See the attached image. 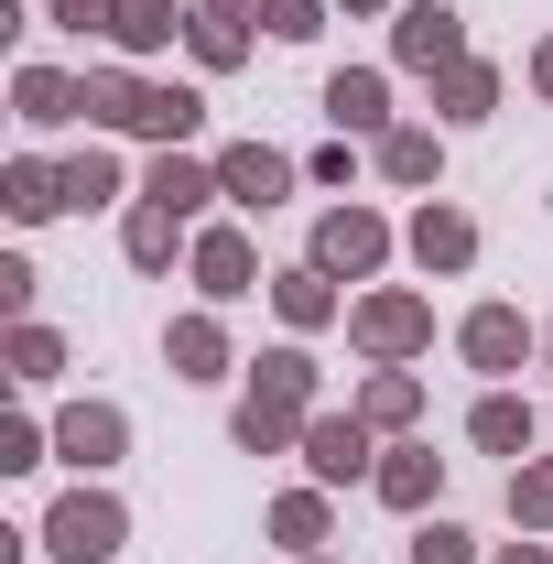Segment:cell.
Returning <instances> with one entry per match:
<instances>
[{
	"instance_id": "31",
	"label": "cell",
	"mask_w": 553,
	"mask_h": 564,
	"mask_svg": "<svg viewBox=\"0 0 553 564\" xmlns=\"http://www.w3.org/2000/svg\"><path fill=\"white\" fill-rule=\"evenodd\" d=\"M304 423H315V413H304ZM304 423L239 391V413H228V445H239V456H293V445H304Z\"/></svg>"
},
{
	"instance_id": "8",
	"label": "cell",
	"mask_w": 553,
	"mask_h": 564,
	"mask_svg": "<svg viewBox=\"0 0 553 564\" xmlns=\"http://www.w3.org/2000/svg\"><path fill=\"white\" fill-rule=\"evenodd\" d=\"M402 250H413L423 282H467L478 272V217L456 207V196H423V207L402 217Z\"/></svg>"
},
{
	"instance_id": "2",
	"label": "cell",
	"mask_w": 553,
	"mask_h": 564,
	"mask_svg": "<svg viewBox=\"0 0 553 564\" xmlns=\"http://www.w3.org/2000/svg\"><path fill=\"white\" fill-rule=\"evenodd\" d=\"M33 532H44V554H55V564H109V554H131V499L109 489V478H76Z\"/></svg>"
},
{
	"instance_id": "39",
	"label": "cell",
	"mask_w": 553,
	"mask_h": 564,
	"mask_svg": "<svg viewBox=\"0 0 553 564\" xmlns=\"http://www.w3.org/2000/svg\"><path fill=\"white\" fill-rule=\"evenodd\" d=\"M488 564H553V532H521V543H488Z\"/></svg>"
},
{
	"instance_id": "34",
	"label": "cell",
	"mask_w": 553,
	"mask_h": 564,
	"mask_svg": "<svg viewBox=\"0 0 553 564\" xmlns=\"http://www.w3.org/2000/svg\"><path fill=\"white\" fill-rule=\"evenodd\" d=\"M33 467H55V423L0 413V478H33Z\"/></svg>"
},
{
	"instance_id": "41",
	"label": "cell",
	"mask_w": 553,
	"mask_h": 564,
	"mask_svg": "<svg viewBox=\"0 0 553 564\" xmlns=\"http://www.w3.org/2000/svg\"><path fill=\"white\" fill-rule=\"evenodd\" d=\"M337 11H358V22H391V11H402V0H337Z\"/></svg>"
},
{
	"instance_id": "42",
	"label": "cell",
	"mask_w": 553,
	"mask_h": 564,
	"mask_svg": "<svg viewBox=\"0 0 553 564\" xmlns=\"http://www.w3.org/2000/svg\"><path fill=\"white\" fill-rule=\"evenodd\" d=\"M543 380H553V315H543Z\"/></svg>"
},
{
	"instance_id": "16",
	"label": "cell",
	"mask_w": 553,
	"mask_h": 564,
	"mask_svg": "<svg viewBox=\"0 0 553 564\" xmlns=\"http://www.w3.org/2000/svg\"><path fill=\"white\" fill-rule=\"evenodd\" d=\"M369 499H380V510H402V521H423V510L445 499V456H434L423 434H391V445H380V478H369Z\"/></svg>"
},
{
	"instance_id": "37",
	"label": "cell",
	"mask_w": 553,
	"mask_h": 564,
	"mask_svg": "<svg viewBox=\"0 0 553 564\" xmlns=\"http://www.w3.org/2000/svg\"><path fill=\"white\" fill-rule=\"evenodd\" d=\"M44 22H66L76 44H87V33L109 44V22H120V0H44Z\"/></svg>"
},
{
	"instance_id": "13",
	"label": "cell",
	"mask_w": 553,
	"mask_h": 564,
	"mask_svg": "<svg viewBox=\"0 0 553 564\" xmlns=\"http://www.w3.org/2000/svg\"><path fill=\"white\" fill-rule=\"evenodd\" d=\"M207 131V87H185V76H141V109L120 141H152V152H196Z\"/></svg>"
},
{
	"instance_id": "7",
	"label": "cell",
	"mask_w": 553,
	"mask_h": 564,
	"mask_svg": "<svg viewBox=\"0 0 553 564\" xmlns=\"http://www.w3.org/2000/svg\"><path fill=\"white\" fill-rule=\"evenodd\" d=\"M391 66L423 76V87L445 66H467V11H456V0H402V11H391Z\"/></svg>"
},
{
	"instance_id": "15",
	"label": "cell",
	"mask_w": 553,
	"mask_h": 564,
	"mask_svg": "<svg viewBox=\"0 0 553 564\" xmlns=\"http://www.w3.org/2000/svg\"><path fill=\"white\" fill-rule=\"evenodd\" d=\"M369 174L402 185V196H445V131L434 120H391V131L369 141Z\"/></svg>"
},
{
	"instance_id": "3",
	"label": "cell",
	"mask_w": 553,
	"mask_h": 564,
	"mask_svg": "<svg viewBox=\"0 0 553 564\" xmlns=\"http://www.w3.org/2000/svg\"><path fill=\"white\" fill-rule=\"evenodd\" d=\"M391 250H402V228H391L380 207H358V196L326 207V217H315V239H304V261H315V272H337V282H358V293L391 272Z\"/></svg>"
},
{
	"instance_id": "6",
	"label": "cell",
	"mask_w": 553,
	"mask_h": 564,
	"mask_svg": "<svg viewBox=\"0 0 553 564\" xmlns=\"http://www.w3.org/2000/svg\"><path fill=\"white\" fill-rule=\"evenodd\" d=\"M185 282H196V304H239V293H261V239H250V217H207L196 228V250H185Z\"/></svg>"
},
{
	"instance_id": "23",
	"label": "cell",
	"mask_w": 553,
	"mask_h": 564,
	"mask_svg": "<svg viewBox=\"0 0 553 564\" xmlns=\"http://www.w3.org/2000/svg\"><path fill=\"white\" fill-rule=\"evenodd\" d=\"M185 250H196V228H185L174 207H152V196L120 207V261H131V272H174Z\"/></svg>"
},
{
	"instance_id": "35",
	"label": "cell",
	"mask_w": 553,
	"mask_h": 564,
	"mask_svg": "<svg viewBox=\"0 0 553 564\" xmlns=\"http://www.w3.org/2000/svg\"><path fill=\"white\" fill-rule=\"evenodd\" d=\"M326 22H337V0H261V33L272 44H315Z\"/></svg>"
},
{
	"instance_id": "30",
	"label": "cell",
	"mask_w": 553,
	"mask_h": 564,
	"mask_svg": "<svg viewBox=\"0 0 553 564\" xmlns=\"http://www.w3.org/2000/svg\"><path fill=\"white\" fill-rule=\"evenodd\" d=\"M347 402H358V413L380 423V434H413V423H423V402H434V391H423V369H369V380H358Z\"/></svg>"
},
{
	"instance_id": "29",
	"label": "cell",
	"mask_w": 553,
	"mask_h": 564,
	"mask_svg": "<svg viewBox=\"0 0 553 564\" xmlns=\"http://www.w3.org/2000/svg\"><path fill=\"white\" fill-rule=\"evenodd\" d=\"M0 369H11V391H44V380H66V337L44 315H22V326H0Z\"/></svg>"
},
{
	"instance_id": "11",
	"label": "cell",
	"mask_w": 553,
	"mask_h": 564,
	"mask_svg": "<svg viewBox=\"0 0 553 564\" xmlns=\"http://www.w3.org/2000/svg\"><path fill=\"white\" fill-rule=\"evenodd\" d=\"M467 445H478V456H510V467H521V456H543L553 434H543V413H532V391L488 380L478 402H467Z\"/></svg>"
},
{
	"instance_id": "24",
	"label": "cell",
	"mask_w": 553,
	"mask_h": 564,
	"mask_svg": "<svg viewBox=\"0 0 553 564\" xmlns=\"http://www.w3.org/2000/svg\"><path fill=\"white\" fill-rule=\"evenodd\" d=\"M0 217H11V228H44V217H66V163H44V152H11V163H0Z\"/></svg>"
},
{
	"instance_id": "36",
	"label": "cell",
	"mask_w": 553,
	"mask_h": 564,
	"mask_svg": "<svg viewBox=\"0 0 553 564\" xmlns=\"http://www.w3.org/2000/svg\"><path fill=\"white\" fill-rule=\"evenodd\" d=\"M33 293H44L33 250H0V326H22V315H33Z\"/></svg>"
},
{
	"instance_id": "10",
	"label": "cell",
	"mask_w": 553,
	"mask_h": 564,
	"mask_svg": "<svg viewBox=\"0 0 553 564\" xmlns=\"http://www.w3.org/2000/svg\"><path fill=\"white\" fill-rule=\"evenodd\" d=\"M163 369H174L185 391H207V380H228V369H250V358L228 348V315H217V304H185V315L163 326Z\"/></svg>"
},
{
	"instance_id": "28",
	"label": "cell",
	"mask_w": 553,
	"mask_h": 564,
	"mask_svg": "<svg viewBox=\"0 0 553 564\" xmlns=\"http://www.w3.org/2000/svg\"><path fill=\"white\" fill-rule=\"evenodd\" d=\"M76 98H87V131H131V109H141V66H120V55H87V66H76Z\"/></svg>"
},
{
	"instance_id": "38",
	"label": "cell",
	"mask_w": 553,
	"mask_h": 564,
	"mask_svg": "<svg viewBox=\"0 0 553 564\" xmlns=\"http://www.w3.org/2000/svg\"><path fill=\"white\" fill-rule=\"evenodd\" d=\"M358 174V141H326V152H304V185H347Z\"/></svg>"
},
{
	"instance_id": "12",
	"label": "cell",
	"mask_w": 553,
	"mask_h": 564,
	"mask_svg": "<svg viewBox=\"0 0 553 564\" xmlns=\"http://www.w3.org/2000/svg\"><path fill=\"white\" fill-rule=\"evenodd\" d=\"M217 185H228V207H239V217H272L282 196L304 185V163L272 152V141H228V152H217Z\"/></svg>"
},
{
	"instance_id": "20",
	"label": "cell",
	"mask_w": 553,
	"mask_h": 564,
	"mask_svg": "<svg viewBox=\"0 0 553 564\" xmlns=\"http://www.w3.org/2000/svg\"><path fill=\"white\" fill-rule=\"evenodd\" d=\"M261 532L282 543V564H293V554H326V543H337V489H315V478L282 489L272 510H261Z\"/></svg>"
},
{
	"instance_id": "1",
	"label": "cell",
	"mask_w": 553,
	"mask_h": 564,
	"mask_svg": "<svg viewBox=\"0 0 553 564\" xmlns=\"http://www.w3.org/2000/svg\"><path fill=\"white\" fill-rule=\"evenodd\" d=\"M347 348L369 358V369H413V358H434V293H413V282L347 293Z\"/></svg>"
},
{
	"instance_id": "32",
	"label": "cell",
	"mask_w": 553,
	"mask_h": 564,
	"mask_svg": "<svg viewBox=\"0 0 553 564\" xmlns=\"http://www.w3.org/2000/svg\"><path fill=\"white\" fill-rule=\"evenodd\" d=\"M402 564H488V543L467 532V521H445V510H423L413 543H402Z\"/></svg>"
},
{
	"instance_id": "9",
	"label": "cell",
	"mask_w": 553,
	"mask_h": 564,
	"mask_svg": "<svg viewBox=\"0 0 553 564\" xmlns=\"http://www.w3.org/2000/svg\"><path fill=\"white\" fill-rule=\"evenodd\" d=\"M55 456H66L76 478H109V467L131 456V413H120V402H98V391L66 402V413H55Z\"/></svg>"
},
{
	"instance_id": "22",
	"label": "cell",
	"mask_w": 553,
	"mask_h": 564,
	"mask_svg": "<svg viewBox=\"0 0 553 564\" xmlns=\"http://www.w3.org/2000/svg\"><path fill=\"white\" fill-rule=\"evenodd\" d=\"M11 120H22V131H76V120H87L76 66H11Z\"/></svg>"
},
{
	"instance_id": "25",
	"label": "cell",
	"mask_w": 553,
	"mask_h": 564,
	"mask_svg": "<svg viewBox=\"0 0 553 564\" xmlns=\"http://www.w3.org/2000/svg\"><path fill=\"white\" fill-rule=\"evenodd\" d=\"M185 11H196V0H120V22H109V55H120V66L174 55V44H185Z\"/></svg>"
},
{
	"instance_id": "18",
	"label": "cell",
	"mask_w": 553,
	"mask_h": 564,
	"mask_svg": "<svg viewBox=\"0 0 553 564\" xmlns=\"http://www.w3.org/2000/svg\"><path fill=\"white\" fill-rule=\"evenodd\" d=\"M326 120H337V141H380L402 109H391V66H337L326 76Z\"/></svg>"
},
{
	"instance_id": "17",
	"label": "cell",
	"mask_w": 553,
	"mask_h": 564,
	"mask_svg": "<svg viewBox=\"0 0 553 564\" xmlns=\"http://www.w3.org/2000/svg\"><path fill=\"white\" fill-rule=\"evenodd\" d=\"M141 196L174 207L185 228H207V207L228 196V185H217V152H152V163H141Z\"/></svg>"
},
{
	"instance_id": "26",
	"label": "cell",
	"mask_w": 553,
	"mask_h": 564,
	"mask_svg": "<svg viewBox=\"0 0 553 564\" xmlns=\"http://www.w3.org/2000/svg\"><path fill=\"white\" fill-rule=\"evenodd\" d=\"M131 196H141V185H131V163H120L109 141L87 131V141L66 152V207H76V217H98V207H131Z\"/></svg>"
},
{
	"instance_id": "14",
	"label": "cell",
	"mask_w": 553,
	"mask_h": 564,
	"mask_svg": "<svg viewBox=\"0 0 553 564\" xmlns=\"http://www.w3.org/2000/svg\"><path fill=\"white\" fill-rule=\"evenodd\" d=\"M239 391H250V402H272V413H326V402H315V391H326V369H315V348H304V337H282V348H261L250 358V369H239Z\"/></svg>"
},
{
	"instance_id": "21",
	"label": "cell",
	"mask_w": 553,
	"mask_h": 564,
	"mask_svg": "<svg viewBox=\"0 0 553 564\" xmlns=\"http://www.w3.org/2000/svg\"><path fill=\"white\" fill-rule=\"evenodd\" d=\"M499 98H510V76L488 66V55L445 66L434 76V131H478V120H499Z\"/></svg>"
},
{
	"instance_id": "44",
	"label": "cell",
	"mask_w": 553,
	"mask_h": 564,
	"mask_svg": "<svg viewBox=\"0 0 553 564\" xmlns=\"http://www.w3.org/2000/svg\"><path fill=\"white\" fill-rule=\"evenodd\" d=\"M543 456H553V445H543Z\"/></svg>"
},
{
	"instance_id": "27",
	"label": "cell",
	"mask_w": 553,
	"mask_h": 564,
	"mask_svg": "<svg viewBox=\"0 0 553 564\" xmlns=\"http://www.w3.org/2000/svg\"><path fill=\"white\" fill-rule=\"evenodd\" d=\"M185 55H196V76H239L250 66V11H185Z\"/></svg>"
},
{
	"instance_id": "19",
	"label": "cell",
	"mask_w": 553,
	"mask_h": 564,
	"mask_svg": "<svg viewBox=\"0 0 553 564\" xmlns=\"http://www.w3.org/2000/svg\"><path fill=\"white\" fill-rule=\"evenodd\" d=\"M272 315L293 337H326V326H347V282L315 272V261H293V272H272Z\"/></svg>"
},
{
	"instance_id": "5",
	"label": "cell",
	"mask_w": 553,
	"mask_h": 564,
	"mask_svg": "<svg viewBox=\"0 0 553 564\" xmlns=\"http://www.w3.org/2000/svg\"><path fill=\"white\" fill-rule=\"evenodd\" d=\"M456 358H467L478 380H521V369H543V326H532L521 304H499V293H488V304L456 315Z\"/></svg>"
},
{
	"instance_id": "40",
	"label": "cell",
	"mask_w": 553,
	"mask_h": 564,
	"mask_svg": "<svg viewBox=\"0 0 553 564\" xmlns=\"http://www.w3.org/2000/svg\"><path fill=\"white\" fill-rule=\"evenodd\" d=\"M532 98H543V109H553V33H543V44H532Z\"/></svg>"
},
{
	"instance_id": "4",
	"label": "cell",
	"mask_w": 553,
	"mask_h": 564,
	"mask_svg": "<svg viewBox=\"0 0 553 564\" xmlns=\"http://www.w3.org/2000/svg\"><path fill=\"white\" fill-rule=\"evenodd\" d=\"M380 445H391V434L347 402V413H315V423H304V445H293V456H304V478H315V489H369V478H380Z\"/></svg>"
},
{
	"instance_id": "43",
	"label": "cell",
	"mask_w": 553,
	"mask_h": 564,
	"mask_svg": "<svg viewBox=\"0 0 553 564\" xmlns=\"http://www.w3.org/2000/svg\"><path fill=\"white\" fill-rule=\"evenodd\" d=\"M293 564H337V554H293Z\"/></svg>"
},
{
	"instance_id": "33",
	"label": "cell",
	"mask_w": 553,
	"mask_h": 564,
	"mask_svg": "<svg viewBox=\"0 0 553 564\" xmlns=\"http://www.w3.org/2000/svg\"><path fill=\"white\" fill-rule=\"evenodd\" d=\"M499 499H510V532H553V456H521Z\"/></svg>"
}]
</instances>
